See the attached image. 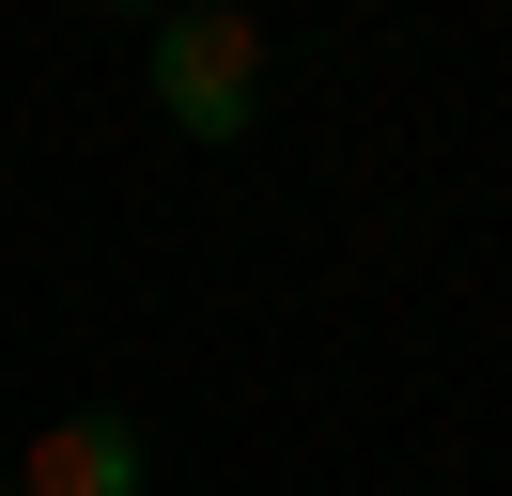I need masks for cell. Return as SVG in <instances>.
<instances>
[{"mask_svg": "<svg viewBox=\"0 0 512 496\" xmlns=\"http://www.w3.org/2000/svg\"><path fill=\"white\" fill-rule=\"evenodd\" d=\"M0 496H16V465H0Z\"/></svg>", "mask_w": 512, "mask_h": 496, "instance_id": "3957f363", "label": "cell"}, {"mask_svg": "<svg viewBox=\"0 0 512 496\" xmlns=\"http://www.w3.org/2000/svg\"><path fill=\"white\" fill-rule=\"evenodd\" d=\"M140 481H156V450H140L125 403H78V419H47L16 450V496H140Z\"/></svg>", "mask_w": 512, "mask_h": 496, "instance_id": "7a4b0ae2", "label": "cell"}, {"mask_svg": "<svg viewBox=\"0 0 512 496\" xmlns=\"http://www.w3.org/2000/svg\"><path fill=\"white\" fill-rule=\"evenodd\" d=\"M140 78H156V124L202 155H233L264 124V16H233V0H171L156 31H140Z\"/></svg>", "mask_w": 512, "mask_h": 496, "instance_id": "6da1fadb", "label": "cell"}]
</instances>
